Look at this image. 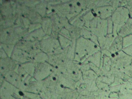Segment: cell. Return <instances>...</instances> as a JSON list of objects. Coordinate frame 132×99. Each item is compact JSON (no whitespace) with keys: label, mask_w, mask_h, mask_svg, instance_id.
<instances>
[{"label":"cell","mask_w":132,"mask_h":99,"mask_svg":"<svg viewBox=\"0 0 132 99\" xmlns=\"http://www.w3.org/2000/svg\"><path fill=\"white\" fill-rule=\"evenodd\" d=\"M100 47L91 40L81 37L77 39L76 44L75 55L80 59L81 63L91 55L99 51Z\"/></svg>","instance_id":"cell-1"},{"label":"cell","mask_w":132,"mask_h":99,"mask_svg":"<svg viewBox=\"0 0 132 99\" xmlns=\"http://www.w3.org/2000/svg\"><path fill=\"white\" fill-rule=\"evenodd\" d=\"M35 63L36 65L34 77L38 81L44 80L53 72L54 67L47 62Z\"/></svg>","instance_id":"cell-2"},{"label":"cell","mask_w":132,"mask_h":99,"mask_svg":"<svg viewBox=\"0 0 132 99\" xmlns=\"http://www.w3.org/2000/svg\"><path fill=\"white\" fill-rule=\"evenodd\" d=\"M40 49L48 55H51L60 46L58 39L52 36L46 35L40 42Z\"/></svg>","instance_id":"cell-3"},{"label":"cell","mask_w":132,"mask_h":99,"mask_svg":"<svg viewBox=\"0 0 132 99\" xmlns=\"http://www.w3.org/2000/svg\"><path fill=\"white\" fill-rule=\"evenodd\" d=\"M129 12L128 8L124 6L118 7L114 11L112 16L114 24L122 27L129 19Z\"/></svg>","instance_id":"cell-4"},{"label":"cell","mask_w":132,"mask_h":99,"mask_svg":"<svg viewBox=\"0 0 132 99\" xmlns=\"http://www.w3.org/2000/svg\"><path fill=\"white\" fill-rule=\"evenodd\" d=\"M20 40L13 26L1 29V43L15 45Z\"/></svg>","instance_id":"cell-5"},{"label":"cell","mask_w":132,"mask_h":99,"mask_svg":"<svg viewBox=\"0 0 132 99\" xmlns=\"http://www.w3.org/2000/svg\"><path fill=\"white\" fill-rule=\"evenodd\" d=\"M11 58L20 64L33 62L31 56L28 53L15 47Z\"/></svg>","instance_id":"cell-6"},{"label":"cell","mask_w":132,"mask_h":99,"mask_svg":"<svg viewBox=\"0 0 132 99\" xmlns=\"http://www.w3.org/2000/svg\"><path fill=\"white\" fill-rule=\"evenodd\" d=\"M20 63L10 57L1 59V73L4 76L6 73L12 70H15Z\"/></svg>","instance_id":"cell-7"},{"label":"cell","mask_w":132,"mask_h":99,"mask_svg":"<svg viewBox=\"0 0 132 99\" xmlns=\"http://www.w3.org/2000/svg\"><path fill=\"white\" fill-rule=\"evenodd\" d=\"M115 10L111 5H107L94 8L93 12L97 15L96 17L102 19H107L112 15Z\"/></svg>","instance_id":"cell-8"},{"label":"cell","mask_w":132,"mask_h":99,"mask_svg":"<svg viewBox=\"0 0 132 99\" xmlns=\"http://www.w3.org/2000/svg\"><path fill=\"white\" fill-rule=\"evenodd\" d=\"M123 48V37L119 35L114 39L109 50L111 54H114L120 52Z\"/></svg>","instance_id":"cell-9"},{"label":"cell","mask_w":132,"mask_h":99,"mask_svg":"<svg viewBox=\"0 0 132 99\" xmlns=\"http://www.w3.org/2000/svg\"><path fill=\"white\" fill-rule=\"evenodd\" d=\"M24 16L28 18L31 23H41L43 18L35 11L34 7L30 8L27 13Z\"/></svg>","instance_id":"cell-10"},{"label":"cell","mask_w":132,"mask_h":99,"mask_svg":"<svg viewBox=\"0 0 132 99\" xmlns=\"http://www.w3.org/2000/svg\"><path fill=\"white\" fill-rule=\"evenodd\" d=\"M41 24L42 28L46 35H51L52 22L51 18L47 16L44 17L42 18V21Z\"/></svg>","instance_id":"cell-11"},{"label":"cell","mask_w":132,"mask_h":99,"mask_svg":"<svg viewBox=\"0 0 132 99\" xmlns=\"http://www.w3.org/2000/svg\"><path fill=\"white\" fill-rule=\"evenodd\" d=\"M48 3L47 1H40L34 7L35 11L42 17L46 16L47 6Z\"/></svg>","instance_id":"cell-12"},{"label":"cell","mask_w":132,"mask_h":99,"mask_svg":"<svg viewBox=\"0 0 132 99\" xmlns=\"http://www.w3.org/2000/svg\"><path fill=\"white\" fill-rule=\"evenodd\" d=\"M118 93L119 99H132V89L124 87L123 84Z\"/></svg>","instance_id":"cell-13"},{"label":"cell","mask_w":132,"mask_h":99,"mask_svg":"<svg viewBox=\"0 0 132 99\" xmlns=\"http://www.w3.org/2000/svg\"><path fill=\"white\" fill-rule=\"evenodd\" d=\"M48 59V55L42 51L38 53L33 58V62L35 63L47 62Z\"/></svg>","instance_id":"cell-14"},{"label":"cell","mask_w":132,"mask_h":99,"mask_svg":"<svg viewBox=\"0 0 132 99\" xmlns=\"http://www.w3.org/2000/svg\"><path fill=\"white\" fill-rule=\"evenodd\" d=\"M82 72L83 79H96L98 77V76L91 69L82 71Z\"/></svg>","instance_id":"cell-15"},{"label":"cell","mask_w":132,"mask_h":99,"mask_svg":"<svg viewBox=\"0 0 132 99\" xmlns=\"http://www.w3.org/2000/svg\"><path fill=\"white\" fill-rule=\"evenodd\" d=\"M30 35L37 41H41L46 35L42 28L38 29L30 33Z\"/></svg>","instance_id":"cell-16"},{"label":"cell","mask_w":132,"mask_h":99,"mask_svg":"<svg viewBox=\"0 0 132 99\" xmlns=\"http://www.w3.org/2000/svg\"><path fill=\"white\" fill-rule=\"evenodd\" d=\"M60 46L63 48H65L69 46L71 44L72 41L59 35L58 37Z\"/></svg>","instance_id":"cell-17"},{"label":"cell","mask_w":132,"mask_h":99,"mask_svg":"<svg viewBox=\"0 0 132 99\" xmlns=\"http://www.w3.org/2000/svg\"><path fill=\"white\" fill-rule=\"evenodd\" d=\"M1 47L2 48L7 54L8 57L11 58L13 51L15 48L14 45L1 43Z\"/></svg>","instance_id":"cell-18"},{"label":"cell","mask_w":132,"mask_h":99,"mask_svg":"<svg viewBox=\"0 0 132 99\" xmlns=\"http://www.w3.org/2000/svg\"><path fill=\"white\" fill-rule=\"evenodd\" d=\"M131 45H132V34L128 35L123 38V48L127 47Z\"/></svg>","instance_id":"cell-19"},{"label":"cell","mask_w":132,"mask_h":99,"mask_svg":"<svg viewBox=\"0 0 132 99\" xmlns=\"http://www.w3.org/2000/svg\"><path fill=\"white\" fill-rule=\"evenodd\" d=\"M59 35L68 39L69 40L72 41V38L71 36V34L69 31L65 28H63L59 32Z\"/></svg>","instance_id":"cell-20"},{"label":"cell","mask_w":132,"mask_h":99,"mask_svg":"<svg viewBox=\"0 0 132 99\" xmlns=\"http://www.w3.org/2000/svg\"><path fill=\"white\" fill-rule=\"evenodd\" d=\"M41 28L42 25L41 23H31L28 28V32L29 33H30Z\"/></svg>","instance_id":"cell-21"},{"label":"cell","mask_w":132,"mask_h":99,"mask_svg":"<svg viewBox=\"0 0 132 99\" xmlns=\"http://www.w3.org/2000/svg\"><path fill=\"white\" fill-rule=\"evenodd\" d=\"M8 57L7 54H6L3 49L1 47V59H5Z\"/></svg>","instance_id":"cell-22"},{"label":"cell","mask_w":132,"mask_h":99,"mask_svg":"<svg viewBox=\"0 0 132 99\" xmlns=\"http://www.w3.org/2000/svg\"><path fill=\"white\" fill-rule=\"evenodd\" d=\"M78 99H95L93 97L89 96H83L79 94Z\"/></svg>","instance_id":"cell-23"}]
</instances>
